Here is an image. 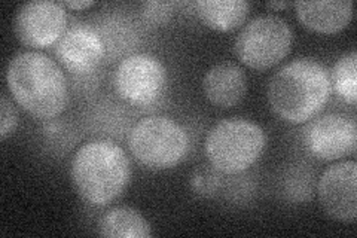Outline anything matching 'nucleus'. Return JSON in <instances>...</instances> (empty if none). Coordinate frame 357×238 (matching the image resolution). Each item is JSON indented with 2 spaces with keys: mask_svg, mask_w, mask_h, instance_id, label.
Segmentation results:
<instances>
[{
  "mask_svg": "<svg viewBox=\"0 0 357 238\" xmlns=\"http://www.w3.org/2000/svg\"><path fill=\"white\" fill-rule=\"evenodd\" d=\"M8 89L31 117L52 119L69 101V87L61 67L38 51L17 54L6 69Z\"/></svg>",
  "mask_w": 357,
  "mask_h": 238,
  "instance_id": "1",
  "label": "nucleus"
},
{
  "mask_svg": "<svg viewBox=\"0 0 357 238\" xmlns=\"http://www.w3.org/2000/svg\"><path fill=\"white\" fill-rule=\"evenodd\" d=\"M332 93L331 73L314 59H296L278 69L268 84V101L278 118L305 124L323 110Z\"/></svg>",
  "mask_w": 357,
  "mask_h": 238,
  "instance_id": "2",
  "label": "nucleus"
},
{
  "mask_svg": "<svg viewBox=\"0 0 357 238\" xmlns=\"http://www.w3.org/2000/svg\"><path fill=\"white\" fill-rule=\"evenodd\" d=\"M70 174L77 194L93 206L103 207L124 192L131 179V167L119 144L91 140L75 154Z\"/></svg>",
  "mask_w": 357,
  "mask_h": 238,
  "instance_id": "3",
  "label": "nucleus"
},
{
  "mask_svg": "<svg viewBox=\"0 0 357 238\" xmlns=\"http://www.w3.org/2000/svg\"><path fill=\"white\" fill-rule=\"evenodd\" d=\"M266 146V134L258 124L244 118L218 122L207 133L204 151L210 165L223 174L249 170Z\"/></svg>",
  "mask_w": 357,
  "mask_h": 238,
  "instance_id": "4",
  "label": "nucleus"
},
{
  "mask_svg": "<svg viewBox=\"0 0 357 238\" xmlns=\"http://www.w3.org/2000/svg\"><path fill=\"white\" fill-rule=\"evenodd\" d=\"M132 156L151 170H169L182 163L189 149L185 128L169 117L140 119L128 135Z\"/></svg>",
  "mask_w": 357,
  "mask_h": 238,
  "instance_id": "5",
  "label": "nucleus"
},
{
  "mask_svg": "<svg viewBox=\"0 0 357 238\" xmlns=\"http://www.w3.org/2000/svg\"><path fill=\"white\" fill-rule=\"evenodd\" d=\"M294 31L278 15H259L245 24L236 39L238 60L255 70H265L284 60L292 50Z\"/></svg>",
  "mask_w": 357,
  "mask_h": 238,
  "instance_id": "6",
  "label": "nucleus"
},
{
  "mask_svg": "<svg viewBox=\"0 0 357 238\" xmlns=\"http://www.w3.org/2000/svg\"><path fill=\"white\" fill-rule=\"evenodd\" d=\"M165 87V67L151 54H132L122 60L114 73L119 98L132 106H148L160 98Z\"/></svg>",
  "mask_w": 357,
  "mask_h": 238,
  "instance_id": "7",
  "label": "nucleus"
},
{
  "mask_svg": "<svg viewBox=\"0 0 357 238\" xmlns=\"http://www.w3.org/2000/svg\"><path fill=\"white\" fill-rule=\"evenodd\" d=\"M67 27L63 3L54 0H33L21 5L15 15V33L29 48H48L59 43Z\"/></svg>",
  "mask_w": 357,
  "mask_h": 238,
  "instance_id": "8",
  "label": "nucleus"
},
{
  "mask_svg": "<svg viewBox=\"0 0 357 238\" xmlns=\"http://www.w3.org/2000/svg\"><path fill=\"white\" fill-rule=\"evenodd\" d=\"M307 152L321 161H337L353 155L357 147L356 121L341 113H329L311 121L303 135Z\"/></svg>",
  "mask_w": 357,
  "mask_h": 238,
  "instance_id": "9",
  "label": "nucleus"
},
{
  "mask_svg": "<svg viewBox=\"0 0 357 238\" xmlns=\"http://www.w3.org/2000/svg\"><path fill=\"white\" fill-rule=\"evenodd\" d=\"M317 194L329 218L354 222L357 218V164L354 160L337 163L323 172Z\"/></svg>",
  "mask_w": 357,
  "mask_h": 238,
  "instance_id": "10",
  "label": "nucleus"
},
{
  "mask_svg": "<svg viewBox=\"0 0 357 238\" xmlns=\"http://www.w3.org/2000/svg\"><path fill=\"white\" fill-rule=\"evenodd\" d=\"M106 47L102 36L86 26L67 30L59 40L55 55L67 70L75 75L93 72L102 63Z\"/></svg>",
  "mask_w": 357,
  "mask_h": 238,
  "instance_id": "11",
  "label": "nucleus"
},
{
  "mask_svg": "<svg viewBox=\"0 0 357 238\" xmlns=\"http://www.w3.org/2000/svg\"><path fill=\"white\" fill-rule=\"evenodd\" d=\"M203 91L213 106L229 109L241 103L248 91V79L238 64L222 61L204 75Z\"/></svg>",
  "mask_w": 357,
  "mask_h": 238,
  "instance_id": "12",
  "label": "nucleus"
},
{
  "mask_svg": "<svg viewBox=\"0 0 357 238\" xmlns=\"http://www.w3.org/2000/svg\"><path fill=\"white\" fill-rule=\"evenodd\" d=\"M295 9L301 24L321 35H333L341 31L353 18V2L350 0L296 2Z\"/></svg>",
  "mask_w": 357,
  "mask_h": 238,
  "instance_id": "13",
  "label": "nucleus"
},
{
  "mask_svg": "<svg viewBox=\"0 0 357 238\" xmlns=\"http://www.w3.org/2000/svg\"><path fill=\"white\" fill-rule=\"evenodd\" d=\"M194 8L207 27L216 31H231L243 26L250 6L244 0H198Z\"/></svg>",
  "mask_w": 357,
  "mask_h": 238,
  "instance_id": "14",
  "label": "nucleus"
},
{
  "mask_svg": "<svg viewBox=\"0 0 357 238\" xmlns=\"http://www.w3.org/2000/svg\"><path fill=\"white\" fill-rule=\"evenodd\" d=\"M98 234L107 238H149L152 230L140 211L131 207H114L98 221Z\"/></svg>",
  "mask_w": 357,
  "mask_h": 238,
  "instance_id": "15",
  "label": "nucleus"
},
{
  "mask_svg": "<svg viewBox=\"0 0 357 238\" xmlns=\"http://www.w3.org/2000/svg\"><path fill=\"white\" fill-rule=\"evenodd\" d=\"M335 93L345 103L354 106L357 103V54L351 51L340 57L331 75Z\"/></svg>",
  "mask_w": 357,
  "mask_h": 238,
  "instance_id": "16",
  "label": "nucleus"
},
{
  "mask_svg": "<svg viewBox=\"0 0 357 238\" xmlns=\"http://www.w3.org/2000/svg\"><path fill=\"white\" fill-rule=\"evenodd\" d=\"M18 126V112L13 100H9L6 94L0 98V139L6 140L13 135Z\"/></svg>",
  "mask_w": 357,
  "mask_h": 238,
  "instance_id": "17",
  "label": "nucleus"
},
{
  "mask_svg": "<svg viewBox=\"0 0 357 238\" xmlns=\"http://www.w3.org/2000/svg\"><path fill=\"white\" fill-rule=\"evenodd\" d=\"M63 6L66 8H70L73 10H82L86 8H91L94 5V2L91 0H81V2H76V0H67V2H61Z\"/></svg>",
  "mask_w": 357,
  "mask_h": 238,
  "instance_id": "18",
  "label": "nucleus"
},
{
  "mask_svg": "<svg viewBox=\"0 0 357 238\" xmlns=\"http://www.w3.org/2000/svg\"><path fill=\"white\" fill-rule=\"evenodd\" d=\"M289 6V2H270V3H266V8H270V9H284V8H287Z\"/></svg>",
  "mask_w": 357,
  "mask_h": 238,
  "instance_id": "19",
  "label": "nucleus"
}]
</instances>
